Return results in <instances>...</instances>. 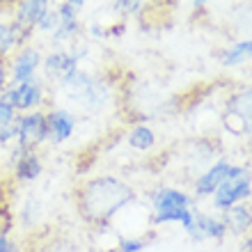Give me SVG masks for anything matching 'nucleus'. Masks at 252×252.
I'll return each instance as SVG.
<instances>
[{
    "instance_id": "f257e3e1",
    "label": "nucleus",
    "mask_w": 252,
    "mask_h": 252,
    "mask_svg": "<svg viewBox=\"0 0 252 252\" xmlns=\"http://www.w3.org/2000/svg\"><path fill=\"white\" fill-rule=\"evenodd\" d=\"M138 199V190L115 174H94L80 181L73 195V204L80 220L90 227H106L128 204Z\"/></svg>"
},
{
    "instance_id": "f03ea898",
    "label": "nucleus",
    "mask_w": 252,
    "mask_h": 252,
    "mask_svg": "<svg viewBox=\"0 0 252 252\" xmlns=\"http://www.w3.org/2000/svg\"><path fill=\"white\" fill-rule=\"evenodd\" d=\"M250 170L246 165H234L229 167L225 181L218 186V190L211 195V204L216 211L225 213L227 209H232L236 204H243L250 199Z\"/></svg>"
},
{
    "instance_id": "7ed1b4c3",
    "label": "nucleus",
    "mask_w": 252,
    "mask_h": 252,
    "mask_svg": "<svg viewBox=\"0 0 252 252\" xmlns=\"http://www.w3.org/2000/svg\"><path fill=\"white\" fill-rule=\"evenodd\" d=\"M66 92L73 96V101H78L83 108L87 110H101L110 101V87L106 80L96 78L92 73H87L80 69L76 76L71 78V83L64 87Z\"/></svg>"
},
{
    "instance_id": "20e7f679",
    "label": "nucleus",
    "mask_w": 252,
    "mask_h": 252,
    "mask_svg": "<svg viewBox=\"0 0 252 252\" xmlns=\"http://www.w3.org/2000/svg\"><path fill=\"white\" fill-rule=\"evenodd\" d=\"M0 99L5 101L7 106H12L19 115L41 110L44 101H46V83H44V76L23 80V83H16V85H7V90L2 92Z\"/></svg>"
},
{
    "instance_id": "39448f33",
    "label": "nucleus",
    "mask_w": 252,
    "mask_h": 252,
    "mask_svg": "<svg viewBox=\"0 0 252 252\" xmlns=\"http://www.w3.org/2000/svg\"><path fill=\"white\" fill-rule=\"evenodd\" d=\"M85 55V48L83 51H69V48H58V51H51L48 55H44L41 60V69H44V76L48 80H55L58 85L64 90L71 78L80 71V60Z\"/></svg>"
},
{
    "instance_id": "423d86ee",
    "label": "nucleus",
    "mask_w": 252,
    "mask_h": 252,
    "mask_svg": "<svg viewBox=\"0 0 252 252\" xmlns=\"http://www.w3.org/2000/svg\"><path fill=\"white\" fill-rule=\"evenodd\" d=\"M46 117L44 110H34V113L19 115V131L14 145L19 152H39L41 145H46Z\"/></svg>"
},
{
    "instance_id": "0eeeda50",
    "label": "nucleus",
    "mask_w": 252,
    "mask_h": 252,
    "mask_svg": "<svg viewBox=\"0 0 252 252\" xmlns=\"http://www.w3.org/2000/svg\"><path fill=\"white\" fill-rule=\"evenodd\" d=\"M41 60H44V53H41L37 46H32V44L21 46L19 51L7 60L9 85H16V83H23V80L37 78V76H39V69H41Z\"/></svg>"
},
{
    "instance_id": "6e6552de",
    "label": "nucleus",
    "mask_w": 252,
    "mask_h": 252,
    "mask_svg": "<svg viewBox=\"0 0 252 252\" xmlns=\"http://www.w3.org/2000/svg\"><path fill=\"white\" fill-rule=\"evenodd\" d=\"M44 117H46V138L51 145H62L66 140H71L76 124H78V117L71 110L48 108V110H44Z\"/></svg>"
},
{
    "instance_id": "1a4fd4ad",
    "label": "nucleus",
    "mask_w": 252,
    "mask_h": 252,
    "mask_svg": "<svg viewBox=\"0 0 252 252\" xmlns=\"http://www.w3.org/2000/svg\"><path fill=\"white\" fill-rule=\"evenodd\" d=\"M229 167H232V160L229 158H216L213 163H209V165L195 177V181H192V192H195L197 197H211L213 192L218 190L220 184L225 181Z\"/></svg>"
},
{
    "instance_id": "9d476101",
    "label": "nucleus",
    "mask_w": 252,
    "mask_h": 252,
    "mask_svg": "<svg viewBox=\"0 0 252 252\" xmlns=\"http://www.w3.org/2000/svg\"><path fill=\"white\" fill-rule=\"evenodd\" d=\"M12 174L21 186L34 184L44 174V160H41L39 152H19L16 149L12 156Z\"/></svg>"
},
{
    "instance_id": "9b49d317",
    "label": "nucleus",
    "mask_w": 252,
    "mask_h": 252,
    "mask_svg": "<svg viewBox=\"0 0 252 252\" xmlns=\"http://www.w3.org/2000/svg\"><path fill=\"white\" fill-rule=\"evenodd\" d=\"M149 202H152V213H170L179 211V209H188V206H192L195 199L181 188L160 186L149 195Z\"/></svg>"
},
{
    "instance_id": "f8f14e48",
    "label": "nucleus",
    "mask_w": 252,
    "mask_h": 252,
    "mask_svg": "<svg viewBox=\"0 0 252 252\" xmlns=\"http://www.w3.org/2000/svg\"><path fill=\"white\" fill-rule=\"evenodd\" d=\"M241 122V128L246 135H250V122H252V92L250 87H243L236 94H232L225 103V122Z\"/></svg>"
},
{
    "instance_id": "ddd939ff",
    "label": "nucleus",
    "mask_w": 252,
    "mask_h": 252,
    "mask_svg": "<svg viewBox=\"0 0 252 252\" xmlns=\"http://www.w3.org/2000/svg\"><path fill=\"white\" fill-rule=\"evenodd\" d=\"M48 7H51V2H46V0H21L14 5L12 21L19 28H23L26 32H32L39 19L48 12Z\"/></svg>"
},
{
    "instance_id": "4468645a",
    "label": "nucleus",
    "mask_w": 252,
    "mask_h": 252,
    "mask_svg": "<svg viewBox=\"0 0 252 252\" xmlns=\"http://www.w3.org/2000/svg\"><path fill=\"white\" fill-rule=\"evenodd\" d=\"M30 32L19 28L12 19H0V60H9L21 46H26Z\"/></svg>"
},
{
    "instance_id": "2eb2a0df",
    "label": "nucleus",
    "mask_w": 252,
    "mask_h": 252,
    "mask_svg": "<svg viewBox=\"0 0 252 252\" xmlns=\"http://www.w3.org/2000/svg\"><path fill=\"white\" fill-rule=\"evenodd\" d=\"M195 229H197V239L202 241H222L227 236V225L225 220L216 216V213H206L195 209Z\"/></svg>"
},
{
    "instance_id": "dca6fc26",
    "label": "nucleus",
    "mask_w": 252,
    "mask_h": 252,
    "mask_svg": "<svg viewBox=\"0 0 252 252\" xmlns=\"http://www.w3.org/2000/svg\"><path fill=\"white\" fill-rule=\"evenodd\" d=\"M220 218L225 220L227 232L241 234V236H250V225H252V211L250 204L243 202V204H236L232 209H227Z\"/></svg>"
},
{
    "instance_id": "f3484780",
    "label": "nucleus",
    "mask_w": 252,
    "mask_h": 252,
    "mask_svg": "<svg viewBox=\"0 0 252 252\" xmlns=\"http://www.w3.org/2000/svg\"><path fill=\"white\" fill-rule=\"evenodd\" d=\"M156 140H158L156 131L149 124H142V122L133 124L128 128V133H126V142L135 152H152L154 147H156Z\"/></svg>"
},
{
    "instance_id": "a211bd4d",
    "label": "nucleus",
    "mask_w": 252,
    "mask_h": 252,
    "mask_svg": "<svg viewBox=\"0 0 252 252\" xmlns=\"http://www.w3.org/2000/svg\"><path fill=\"white\" fill-rule=\"evenodd\" d=\"M19 131V113L0 99V147L12 145Z\"/></svg>"
},
{
    "instance_id": "6ab92c4d",
    "label": "nucleus",
    "mask_w": 252,
    "mask_h": 252,
    "mask_svg": "<svg viewBox=\"0 0 252 252\" xmlns=\"http://www.w3.org/2000/svg\"><path fill=\"white\" fill-rule=\"evenodd\" d=\"M252 55V39H241L234 41L232 46H227L220 55V62L225 66H241L250 60Z\"/></svg>"
},
{
    "instance_id": "aec40b11",
    "label": "nucleus",
    "mask_w": 252,
    "mask_h": 252,
    "mask_svg": "<svg viewBox=\"0 0 252 252\" xmlns=\"http://www.w3.org/2000/svg\"><path fill=\"white\" fill-rule=\"evenodd\" d=\"M44 216V202L34 195H28L23 206H21V225L23 227H34L41 222Z\"/></svg>"
},
{
    "instance_id": "412c9836",
    "label": "nucleus",
    "mask_w": 252,
    "mask_h": 252,
    "mask_svg": "<svg viewBox=\"0 0 252 252\" xmlns=\"http://www.w3.org/2000/svg\"><path fill=\"white\" fill-rule=\"evenodd\" d=\"M60 19V16H58ZM80 34V21H71V19H60L58 28L51 34V44L53 46H60V44H66V41L76 39Z\"/></svg>"
},
{
    "instance_id": "4be33fe9",
    "label": "nucleus",
    "mask_w": 252,
    "mask_h": 252,
    "mask_svg": "<svg viewBox=\"0 0 252 252\" xmlns=\"http://www.w3.org/2000/svg\"><path fill=\"white\" fill-rule=\"evenodd\" d=\"M83 0H64L55 7V12L60 19H71V21H80V12H83Z\"/></svg>"
},
{
    "instance_id": "5701e85b",
    "label": "nucleus",
    "mask_w": 252,
    "mask_h": 252,
    "mask_svg": "<svg viewBox=\"0 0 252 252\" xmlns=\"http://www.w3.org/2000/svg\"><path fill=\"white\" fill-rule=\"evenodd\" d=\"M14 225H16V218H14L12 209H9V204H7L5 199H0V236L12 234Z\"/></svg>"
},
{
    "instance_id": "b1692460",
    "label": "nucleus",
    "mask_w": 252,
    "mask_h": 252,
    "mask_svg": "<svg viewBox=\"0 0 252 252\" xmlns=\"http://www.w3.org/2000/svg\"><path fill=\"white\" fill-rule=\"evenodd\" d=\"M58 23H60V19H58L55 7H48V12L39 19V23H37L34 30H37V32H44V34H53V30L58 28Z\"/></svg>"
},
{
    "instance_id": "393cba45",
    "label": "nucleus",
    "mask_w": 252,
    "mask_h": 252,
    "mask_svg": "<svg viewBox=\"0 0 252 252\" xmlns=\"http://www.w3.org/2000/svg\"><path fill=\"white\" fill-rule=\"evenodd\" d=\"M113 9L120 14H128V16H135V14H142L147 9L145 2H133V0H120V2H113Z\"/></svg>"
},
{
    "instance_id": "a878e982",
    "label": "nucleus",
    "mask_w": 252,
    "mask_h": 252,
    "mask_svg": "<svg viewBox=\"0 0 252 252\" xmlns=\"http://www.w3.org/2000/svg\"><path fill=\"white\" fill-rule=\"evenodd\" d=\"M147 248V239H120L115 252H142Z\"/></svg>"
},
{
    "instance_id": "bb28decb",
    "label": "nucleus",
    "mask_w": 252,
    "mask_h": 252,
    "mask_svg": "<svg viewBox=\"0 0 252 252\" xmlns=\"http://www.w3.org/2000/svg\"><path fill=\"white\" fill-rule=\"evenodd\" d=\"M0 252H23V248L12 234H5V236H0Z\"/></svg>"
},
{
    "instance_id": "cd10ccee",
    "label": "nucleus",
    "mask_w": 252,
    "mask_h": 252,
    "mask_svg": "<svg viewBox=\"0 0 252 252\" xmlns=\"http://www.w3.org/2000/svg\"><path fill=\"white\" fill-rule=\"evenodd\" d=\"M9 85V71H7V60H0V96Z\"/></svg>"
},
{
    "instance_id": "c85d7f7f",
    "label": "nucleus",
    "mask_w": 252,
    "mask_h": 252,
    "mask_svg": "<svg viewBox=\"0 0 252 252\" xmlns=\"http://www.w3.org/2000/svg\"><path fill=\"white\" fill-rule=\"evenodd\" d=\"M197 252H209V250H197Z\"/></svg>"
}]
</instances>
